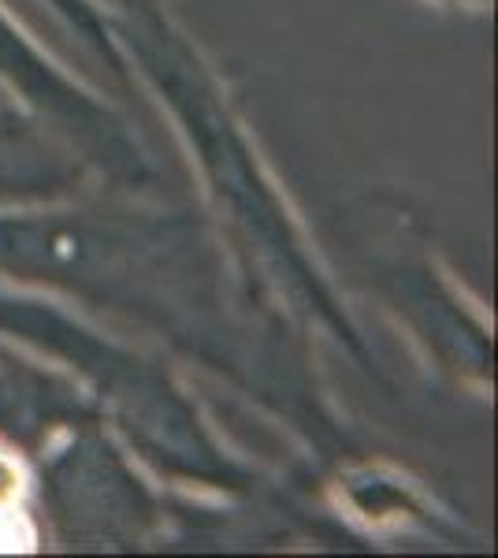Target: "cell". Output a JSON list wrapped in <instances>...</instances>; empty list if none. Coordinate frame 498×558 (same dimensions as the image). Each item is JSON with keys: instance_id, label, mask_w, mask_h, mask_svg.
I'll list each match as a JSON object with an SVG mask.
<instances>
[{"instance_id": "obj_6", "label": "cell", "mask_w": 498, "mask_h": 558, "mask_svg": "<svg viewBox=\"0 0 498 558\" xmlns=\"http://www.w3.org/2000/svg\"><path fill=\"white\" fill-rule=\"evenodd\" d=\"M384 302L421 347L424 362L450 384L487 399L491 391V324L476 299L458 283L436 254L402 257L384 276Z\"/></svg>"}, {"instance_id": "obj_5", "label": "cell", "mask_w": 498, "mask_h": 558, "mask_svg": "<svg viewBox=\"0 0 498 558\" xmlns=\"http://www.w3.org/2000/svg\"><path fill=\"white\" fill-rule=\"evenodd\" d=\"M0 86L68 142L105 191L149 194L157 165L131 120L68 71L26 26L0 4Z\"/></svg>"}, {"instance_id": "obj_1", "label": "cell", "mask_w": 498, "mask_h": 558, "mask_svg": "<svg viewBox=\"0 0 498 558\" xmlns=\"http://www.w3.org/2000/svg\"><path fill=\"white\" fill-rule=\"evenodd\" d=\"M0 283L52 294L216 376L305 439L316 470L353 454L347 421L316 380L313 343L253 310L202 209L123 191L8 205Z\"/></svg>"}, {"instance_id": "obj_4", "label": "cell", "mask_w": 498, "mask_h": 558, "mask_svg": "<svg viewBox=\"0 0 498 558\" xmlns=\"http://www.w3.org/2000/svg\"><path fill=\"white\" fill-rule=\"evenodd\" d=\"M38 458V499L52 536L68 547L131 551L168 533L171 502L142 481L131 451L108 436L101 417L60 428Z\"/></svg>"}, {"instance_id": "obj_7", "label": "cell", "mask_w": 498, "mask_h": 558, "mask_svg": "<svg viewBox=\"0 0 498 558\" xmlns=\"http://www.w3.org/2000/svg\"><path fill=\"white\" fill-rule=\"evenodd\" d=\"M105 191L49 123L0 86V209Z\"/></svg>"}, {"instance_id": "obj_3", "label": "cell", "mask_w": 498, "mask_h": 558, "mask_svg": "<svg viewBox=\"0 0 498 558\" xmlns=\"http://www.w3.org/2000/svg\"><path fill=\"white\" fill-rule=\"evenodd\" d=\"M0 343L20 347L78 384L134 462L171 492L257 499L265 473L231 451L171 357L94 320L75 305L0 283Z\"/></svg>"}, {"instance_id": "obj_2", "label": "cell", "mask_w": 498, "mask_h": 558, "mask_svg": "<svg viewBox=\"0 0 498 558\" xmlns=\"http://www.w3.org/2000/svg\"><path fill=\"white\" fill-rule=\"evenodd\" d=\"M108 26L134 86L160 105L183 146L202 191V216L253 310L313 347L324 339L365 376L387 384L373 343L283 179L271 172L239 97L171 0H112Z\"/></svg>"}, {"instance_id": "obj_9", "label": "cell", "mask_w": 498, "mask_h": 558, "mask_svg": "<svg viewBox=\"0 0 498 558\" xmlns=\"http://www.w3.org/2000/svg\"><path fill=\"white\" fill-rule=\"evenodd\" d=\"M432 4L447 8V12H487L491 0H432Z\"/></svg>"}, {"instance_id": "obj_8", "label": "cell", "mask_w": 498, "mask_h": 558, "mask_svg": "<svg viewBox=\"0 0 498 558\" xmlns=\"http://www.w3.org/2000/svg\"><path fill=\"white\" fill-rule=\"evenodd\" d=\"M52 15L60 20L63 31L71 34L89 57L97 60L108 78H112L120 89H134L131 71L123 64V52L112 38V26H108V4L105 0H41Z\"/></svg>"}]
</instances>
